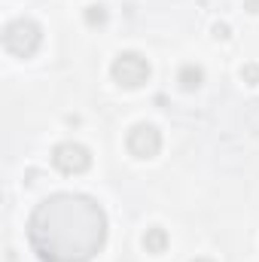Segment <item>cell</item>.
Masks as SVG:
<instances>
[{
	"label": "cell",
	"instance_id": "cell-6",
	"mask_svg": "<svg viewBox=\"0 0 259 262\" xmlns=\"http://www.w3.org/2000/svg\"><path fill=\"white\" fill-rule=\"evenodd\" d=\"M168 232L162 229V226H149L146 229V235H143V247H146V253H153V256H159V253H165L168 250Z\"/></svg>",
	"mask_w": 259,
	"mask_h": 262
},
{
	"label": "cell",
	"instance_id": "cell-1",
	"mask_svg": "<svg viewBox=\"0 0 259 262\" xmlns=\"http://www.w3.org/2000/svg\"><path fill=\"white\" fill-rule=\"evenodd\" d=\"M28 244L40 262H92L107 244V213L89 195H49L28 220Z\"/></svg>",
	"mask_w": 259,
	"mask_h": 262
},
{
	"label": "cell",
	"instance_id": "cell-8",
	"mask_svg": "<svg viewBox=\"0 0 259 262\" xmlns=\"http://www.w3.org/2000/svg\"><path fill=\"white\" fill-rule=\"evenodd\" d=\"M85 25H89V28H104V25H107V9H104L101 3L89 6V9H85Z\"/></svg>",
	"mask_w": 259,
	"mask_h": 262
},
{
	"label": "cell",
	"instance_id": "cell-12",
	"mask_svg": "<svg viewBox=\"0 0 259 262\" xmlns=\"http://www.w3.org/2000/svg\"><path fill=\"white\" fill-rule=\"evenodd\" d=\"M192 262H213V259H207V256H195Z\"/></svg>",
	"mask_w": 259,
	"mask_h": 262
},
{
	"label": "cell",
	"instance_id": "cell-9",
	"mask_svg": "<svg viewBox=\"0 0 259 262\" xmlns=\"http://www.w3.org/2000/svg\"><path fill=\"white\" fill-rule=\"evenodd\" d=\"M241 79H244L247 85H259V64H253V61L244 64L241 67Z\"/></svg>",
	"mask_w": 259,
	"mask_h": 262
},
{
	"label": "cell",
	"instance_id": "cell-3",
	"mask_svg": "<svg viewBox=\"0 0 259 262\" xmlns=\"http://www.w3.org/2000/svg\"><path fill=\"white\" fill-rule=\"evenodd\" d=\"M110 76L122 89H140L149 79V61L140 52H119L110 64Z\"/></svg>",
	"mask_w": 259,
	"mask_h": 262
},
{
	"label": "cell",
	"instance_id": "cell-4",
	"mask_svg": "<svg viewBox=\"0 0 259 262\" xmlns=\"http://www.w3.org/2000/svg\"><path fill=\"white\" fill-rule=\"evenodd\" d=\"M52 165L61 174H82V171L92 168V152H89V146H82L76 140H67V143H58L52 149Z\"/></svg>",
	"mask_w": 259,
	"mask_h": 262
},
{
	"label": "cell",
	"instance_id": "cell-5",
	"mask_svg": "<svg viewBox=\"0 0 259 262\" xmlns=\"http://www.w3.org/2000/svg\"><path fill=\"white\" fill-rule=\"evenodd\" d=\"M128 152L134 159H156L159 156V149H162V134L156 125H149V122H137L134 128L128 131Z\"/></svg>",
	"mask_w": 259,
	"mask_h": 262
},
{
	"label": "cell",
	"instance_id": "cell-7",
	"mask_svg": "<svg viewBox=\"0 0 259 262\" xmlns=\"http://www.w3.org/2000/svg\"><path fill=\"white\" fill-rule=\"evenodd\" d=\"M177 82H180L183 92H195V89L204 82V70H201L198 64H183L180 73H177Z\"/></svg>",
	"mask_w": 259,
	"mask_h": 262
},
{
	"label": "cell",
	"instance_id": "cell-10",
	"mask_svg": "<svg viewBox=\"0 0 259 262\" xmlns=\"http://www.w3.org/2000/svg\"><path fill=\"white\" fill-rule=\"evenodd\" d=\"M213 37H217V40H229V25H220V21H217V25H213Z\"/></svg>",
	"mask_w": 259,
	"mask_h": 262
},
{
	"label": "cell",
	"instance_id": "cell-2",
	"mask_svg": "<svg viewBox=\"0 0 259 262\" xmlns=\"http://www.w3.org/2000/svg\"><path fill=\"white\" fill-rule=\"evenodd\" d=\"M43 43V28L31 18H15L3 28V49L15 58H31Z\"/></svg>",
	"mask_w": 259,
	"mask_h": 262
},
{
	"label": "cell",
	"instance_id": "cell-11",
	"mask_svg": "<svg viewBox=\"0 0 259 262\" xmlns=\"http://www.w3.org/2000/svg\"><path fill=\"white\" fill-rule=\"evenodd\" d=\"M247 12H259V0H247Z\"/></svg>",
	"mask_w": 259,
	"mask_h": 262
}]
</instances>
